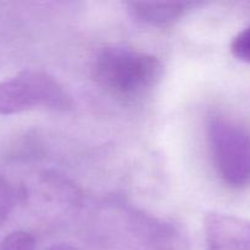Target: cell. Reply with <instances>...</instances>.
<instances>
[{
    "instance_id": "cell-1",
    "label": "cell",
    "mask_w": 250,
    "mask_h": 250,
    "mask_svg": "<svg viewBox=\"0 0 250 250\" xmlns=\"http://www.w3.org/2000/svg\"><path fill=\"white\" fill-rule=\"evenodd\" d=\"M92 75L107 94L125 103H133L146 97L158 85L163 65L150 54L111 45L97 54Z\"/></svg>"
},
{
    "instance_id": "cell-2",
    "label": "cell",
    "mask_w": 250,
    "mask_h": 250,
    "mask_svg": "<svg viewBox=\"0 0 250 250\" xmlns=\"http://www.w3.org/2000/svg\"><path fill=\"white\" fill-rule=\"evenodd\" d=\"M208 139L212 159L225 183L233 188L250 185V131L227 116L210 117Z\"/></svg>"
},
{
    "instance_id": "cell-3",
    "label": "cell",
    "mask_w": 250,
    "mask_h": 250,
    "mask_svg": "<svg viewBox=\"0 0 250 250\" xmlns=\"http://www.w3.org/2000/svg\"><path fill=\"white\" fill-rule=\"evenodd\" d=\"M43 106L65 111L72 100L65 88L49 73L24 70L0 82V115H15Z\"/></svg>"
},
{
    "instance_id": "cell-4",
    "label": "cell",
    "mask_w": 250,
    "mask_h": 250,
    "mask_svg": "<svg viewBox=\"0 0 250 250\" xmlns=\"http://www.w3.org/2000/svg\"><path fill=\"white\" fill-rule=\"evenodd\" d=\"M204 231L207 250H250V222L241 217L210 212Z\"/></svg>"
},
{
    "instance_id": "cell-5",
    "label": "cell",
    "mask_w": 250,
    "mask_h": 250,
    "mask_svg": "<svg viewBox=\"0 0 250 250\" xmlns=\"http://www.w3.org/2000/svg\"><path fill=\"white\" fill-rule=\"evenodd\" d=\"M190 2H148L133 1L128 2L127 7L136 21L150 26H166L180 19Z\"/></svg>"
},
{
    "instance_id": "cell-6",
    "label": "cell",
    "mask_w": 250,
    "mask_h": 250,
    "mask_svg": "<svg viewBox=\"0 0 250 250\" xmlns=\"http://www.w3.org/2000/svg\"><path fill=\"white\" fill-rule=\"evenodd\" d=\"M36 241L26 231H15L0 241V250H34Z\"/></svg>"
},
{
    "instance_id": "cell-7",
    "label": "cell",
    "mask_w": 250,
    "mask_h": 250,
    "mask_svg": "<svg viewBox=\"0 0 250 250\" xmlns=\"http://www.w3.org/2000/svg\"><path fill=\"white\" fill-rule=\"evenodd\" d=\"M14 189L9 181L0 175V227L5 224L14 207Z\"/></svg>"
},
{
    "instance_id": "cell-8",
    "label": "cell",
    "mask_w": 250,
    "mask_h": 250,
    "mask_svg": "<svg viewBox=\"0 0 250 250\" xmlns=\"http://www.w3.org/2000/svg\"><path fill=\"white\" fill-rule=\"evenodd\" d=\"M231 51L234 58L250 63V26L234 37L231 43Z\"/></svg>"
},
{
    "instance_id": "cell-9",
    "label": "cell",
    "mask_w": 250,
    "mask_h": 250,
    "mask_svg": "<svg viewBox=\"0 0 250 250\" xmlns=\"http://www.w3.org/2000/svg\"><path fill=\"white\" fill-rule=\"evenodd\" d=\"M48 250H78L76 247L71 246V244L67 243H60V244H55V246L50 247Z\"/></svg>"
}]
</instances>
